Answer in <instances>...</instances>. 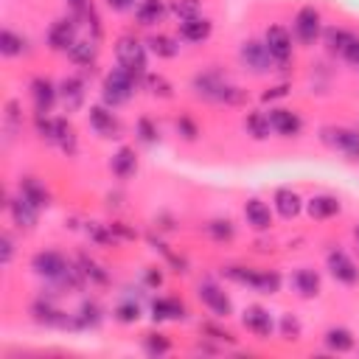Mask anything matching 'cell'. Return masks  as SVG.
<instances>
[{
    "label": "cell",
    "mask_w": 359,
    "mask_h": 359,
    "mask_svg": "<svg viewBox=\"0 0 359 359\" xmlns=\"http://www.w3.org/2000/svg\"><path fill=\"white\" fill-rule=\"evenodd\" d=\"M224 275L233 278L236 283H247V286H252L258 292H266V294L278 292V286H280V275L278 272H258V269H247V266H227Z\"/></svg>",
    "instance_id": "obj_1"
},
{
    "label": "cell",
    "mask_w": 359,
    "mask_h": 359,
    "mask_svg": "<svg viewBox=\"0 0 359 359\" xmlns=\"http://www.w3.org/2000/svg\"><path fill=\"white\" fill-rule=\"evenodd\" d=\"M132 87H135V76L123 67H115L107 79H104V104L107 107H118L123 104L129 95H132Z\"/></svg>",
    "instance_id": "obj_2"
},
{
    "label": "cell",
    "mask_w": 359,
    "mask_h": 359,
    "mask_svg": "<svg viewBox=\"0 0 359 359\" xmlns=\"http://www.w3.org/2000/svg\"><path fill=\"white\" fill-rule=\"evenodd\" d=\"M34 269L45 278H53V280H67L70 286H76V272L65 264V258L59 252H36L34 255Z\"/></svg>",
    "instance_id": "obj_3"
},
{
    "label": "cell",
    "mask_w": 359,
    "mask_h": 359,
    "mask_svg": "<svg viewBox=\"0 0 359 359\" xmlns=\"http://www.w3.org/2000/svg\"><path fill=\"white\" fill-rule=\"evenodd\" d=\"M320 137H323L325 146L342 151V154L351 157V160H359V132L345 129V126H325V129L320 132Z\"/></svg>",
    "instance_id": "obj_4"
},
{
    "label": "cell",
    "mask_w": 359,
    "mask_h": 359,
    "mask_svg": "<svg viewBox=\"0 0 359 359\" xmlns=\"http://www.w3.org/2000/svg\"><path fill=\"white\" fill-rule=\"evenodd\" d=\"M115 53H118V62H121L123 70H129L132 76H140L143 73V67H146V50H143V45L135 36H121Z\"/></svg>",
    "instance_id": "obj_5"
},
{
    "label": "cell",
    "mask_w": 359,
    "mask_h": 359,
    "mask_svg": "<svg viewBox=\"0 0 359 359\" xmlns=\"http://www.w3.org/2000/svg\"><path fill=\"white\" fill-rule=\"evenodd\" d=\"M264 42H266V48H269V53H272L275 65H280V67H283V65H289V59H292V39H289L286 28H280V25L266 28Z\"/></svg>",
    "instance_id": "obj_6"
},
{
    "label": "cell",
    "mask_w": 359,
    "mask_h": 359,
    "mask_svg": "<svg viewBox=\"0 0 359 359\" xmlns=\"http://www.w3.org/2000/svg\"><path fill=\"white\" fill-rule=\"evenodd\" d=\"M241 62H244L250 70H255V73H264V70H269V67L275 65V59H272L266 42H252V39L241 45Z\"/></svg>",
    "instance_id": "obj_7"
},
{
    "label": "cell",
    "mask_w": 359,
    "mask_h": 359,
    "mask_svg": "<svg viewBox=\"0 0 359 359\" xmlns=\"http://www.w3.org/2000/svg\"><path fill=\"white\" fill-rule=\"evenodd\" d=\"M328 269H331V275L339 280V283H356L359 280V269H356V264L342 252V250H331L328 252Z\"/></svg>",
    "instance_id": "obj_8"
},
{
    "label": "cell",
    "mask_w": 359,
    "mask_h": 359,
    "mask_svg": "<svg viewBox=\"0 0 359 359\" xmlns=\"http://www.w3.org/2000/svg\"><path fill=\"white\" fill-rule=\"evenodd\" d=\"M294 34L303 39V42H314L317 34H320V11L314 6H306L297 11L294 17Z\"/></svg>",
    "instance_id": "obj_9"
},
{
    "label": "cell",
    "mask_w": 359,
    "mask_h": 359,
    "mask_svg": "<svg viewBox=\"0 0 359 359\" xmlns=\"http://www.w3.org/2000/svg\"><path fill=\"white\" fill-rule=\"evenodd\" d=\"M199 300L210 309V311H216L219 317H227L230 314V300H227V294L219 289V286H213V283H199Z\"/></svg>",
    "instance_id": "obj_10"
},
{
    "label": "cell",
    "mask_w": 359,
    "mask_h": 359,
    "mask_svg": "<svg viewBox=\"0 0 359 359\" xmlns=\"http://www.w3.org/2000/svg\"><path fill=\"white\" fill-rule=\"evenodd\" d=\"M269 126L283 137H294L300 132V118L292 109H272L269 112Z\"/></svg>",
    "instance_id": "obj_11"
},
{
    "label": "cell",
    "mask_w": 359,
    "mask_h": 359,
    "mask_svg": "<svg viewBox=\"0 0 359 359\" xmlns=\"http://www.w3.org/2000/svg\"><path fill=\"white\" fill-rule=\"evenodd\" d=\"M48 42H50L53 50H67V48H73V22H70V20H56V22L50 25Z\"/></svg>",
    "instance_id": "obj_12"
},
{
    "label": "cell",
    "mask_w": 359,
    "mask_h": 359,
    "mask_svg": "<svg viewBox=\"0 0 359 359\" xmlns=\"http://www.w3.org/2000/svg\"><path fill=\"white\" fill-rule=\"evenodd\" d=\"M210 20L205 17H191V20H182L180 22V36L188 39V42H202L208 34H210Z\"/></svg>",
    "instance_id": "obj_13"
},
{
    "label": "cell",
    "mask_w": 359,
    "mask_h": 359,
    "mask_svg": "<svg viewBox=\"0 0 359 359\" xmlns=\"http://www.w3.org/2000/svg\"><path fill=\"white\" fill-rule=\"evenodd\" d=\"M244 325H247V331H252V334H258V337H269V331H272L269 311H264V309H258V306L247 309V311H244Z\"/></svg>",
    "instance_id": "obj_14"
},
{
    "label": "cell",
    "mask_w": 359,
    "mask_h": 359,
    "mask_svg": "<svg viewBox=\"0 0 359 359\" xmlns=\"http://www.w3.org/2000/svg\"><path fill=\"white\" fill-rule=\"evenodd\" d=\"M275 208L283 219H294L300 213V196L292 188H278L275 191Z\"/></svg>",
    "instance_id": "obj_15"
},
{
    "label": "cell",
    "mask_w": 359,
    "mask_h": 359,
    "mask_svg": "<svg viewBox=\"0 0 359 359\" xmlns=\"http://www.w3.org/2000/svg\"><path fill=\"white\" fill-rule=\"evenodd\" d=\"M36 210H39V208H36L28 196H22V194H20V199L11 202V216H14V222H17L20 227H34Z\"/></svg>",
    "instance_id": "obj_16"
},
{
    "label": "cell",
    "mask_w": 359,
    "mask_h": 359,
    "mask_svg": "<svg viewBox=\"0 0 359 359\" xmlns=\"http://www.w3.org/2000/svg\"><path fill=\"white\" fill-rule=\"evenodd\" d=\"M244 216H247V222H250L255 230H266V227L272 224V213H269V208H266L261 199H250V202L244 205Z\"/></svg>",
    "instance_id": "obj_17"
},
{
    "label": "cell",
    "mask_w": 359,
    "mask_h": 359,
    "mask_svg": "<svg viewBox=\"0 0 359 359\" xmlns=\"http://www.w3.org/2000/svg\"><path fill=\"white\" fill-rule=\"evenodd\" d=\"M90 123L95 126V132L98 135H104V137H115L118 135V121L112 118V112H107L104 107H93L90 109Z\"/></svg>",
    "instance_id": "obj_18"
},
{
    "label": "cell",
    "mask_w": 359,
    "mask_h": 359,
    "mask_svg": "<svg viewBox=\"0 0 359 359\" xmlns=\"http://www.w3.org/2000/svg\"><path fill=\"white\" fill-rule=\"evenodd\" d=\"M292 283H294V289H297L300 297H314L320 292V278H317L314 269H297L294 278H292Z\"/></svg>",
    "instance_id": "obj_19"
},
{
    "label": "cell",
    "mask_w": 359,
    "mask_h": 359,
    "mask_svg": "<svg viewBox=\"0 0 359 359\" xmlns=\"http://www.w3.org/2000/svg\"><path fill=\"white\" fill-rule=\"evenodd\" d=\"M309 213L314 219H328V216L339 213V199L337 196H328V194H320V196L309 199Z\"/></svg>",
    "instance_id": "obj_20"
},
{
    "label": "cell",
    "mask_w": 359,
    "mask_h": 359,
    "mask_svg": "<svg viewBox=\"0 0 359 359\" xmlns=\"http://www.w3.org/2000/svg\"><path fill=\"white\" fill-rule=\"evenodd\" d=\"M31 90H34L36 112H39V115H42V112H48V109H50V104H53V98H56V90H53V84H50L48 79H36V81L31 84Z\"/></svg>",
    "instance_id": "obj_21"
},
{
    "label": "cell",
    "mask_w": 359,
    "mask_h": 359,
    "mask_svg": "<svg viewBox=\"0 0 359 359\" xmlns=\"http://www.w3.org/2000/svg\"><path fill=\"white\" fill-rule=\"evenodd\" d=\"M137 22L140 25H154V22H160L163 20V14H165V6L160 3V0H143L140 6H137Z\"/></svg>",
    "instance_id": "obj_22"
},
{
    "label": "cell",
    "mask_w": 359,
    "mask_h": 359,
    "mask_svg": "<svg viewBox=\"0 0 359 359\" xmlns=\"http://www.w3.org/2000/svg\"><path fill=\"white\" fill-rule=\"evenodd\" d=\"M151 311H154V320H177V317H182V314H185V306H182L180 300L160 297V300H154Z\"/></svg>",
    "instance_id": "obj_23"
},
{
    "label": "cell",
    "mask_w": 359,
    "mask_h": 359,
    "mask_svg": "<svg viewBox=\"0 0 359 359\" xmlns=\"http://www.w3.org/2000/svg\"><path fill=\"white\" fill-rule=\"evenodd\" d=\"M325 345L331 348V351H351L353 348V337H351V331H345V328H328L325 331Z\"/></svg>",
    "instance_id": "obj_24"
},
{
    "label": "cell",
    "mask_w": 359,
    "mask_h": 359,
    "mask_svg": "<svg viewBox=\"0 0 359 359\" xmlns=\"http://www.w3.org/2000/svg\"><path fill=\"white\" fill-rule=\"evenodd\" d=\"M135 168H137V160H135L132 149H121V151L112 157V171H115L118 177H129V174H135Z\"/></svg>",
    "instance_id": "obj_25"
},
{
    "label": "cell",
    "mask_w": 359,
    "mask_h": 359,
    "mask_svg": "<svg viewBox=\"0 0 359 359\" xmlns=\"http://www.w3.org/2000/svg\"><path fill=\"white\" fill-rule=\"evenodd\" d=\"M0 50H3L6 56H17V53H22V50H25V39L6 28V31L0 34Z\"/></svg>",
    "instance_id": "obj_26"
},
{
    "label": "cell",
    "mask_w": 359,
    "mask_h": 359,
    "mask_svg": "<svg viewBox=\"0 0 359 359\" xmlns=\"http://www.w3.org/2000/svg\"><path fill=\"white\" fill-rule=\"evenodd\" d=\"M20 194L22 196H28L36 208H42V205H48V194H45V188L36 182V180H22V185H20Z\"/></svg>",
    "instance_id": "obj_27"
},
{
    "label": "cell",
    "mask_w": 359,
    "mask_h": 359,
    "mask_svg": "<svg viewBox=\"0 0 359 359\" xmlns=\"http://www.w3.org/2000/svg\"><path fill=\"white\" fill-rule=\"evenodd\" d=\"M171 14L180 17V20H191V17H199V8L202 3L199 0H171Z\"/></svg>",
    "instance_id": "obj_28"
},
{
    "label": "cell",
    "mask_w": 359,
    "mask_h": 359,
    "mask_svg": "<svg viewBox=\"0 0 359 359\" xmlns=\"http://www.w3.org/2000/svg\"><path fill=\"white\" fill-rule=\"evenodd\" d=\"M247 129H250V135L252 137H266L269 135V115H264V112H252V115H247Z\"/></svg>",
    "instance_id": "obj_29"
},
{
    "label": "cell",
    "mask_w": 359,
    "mask_h": 359,
    "mask_svg": "<svg viewBox=\"0 0 359 359\" xmlns=\"http://www.w3.org/2000/svg\"><path fill=\"white\" fill-rule=\"evenodd\" d=\"M325 39H328V48H331V50H339V53L345 56L348 45H351L356 36H353V34H348V31H342V28H331Z\"/></svg>",
    "instance_id": "obj_30"
},
{
    "label": "cell",
    "mask_w": 359,
    "mask_h": 359,
    "mask_svg": "<svg viewBox=\"0 0 359 359\" xmlns=\"http://www.w3.org/2000/svg\"><path fill=\"white\" fill-rule=\"evenodd\" d=\"M62 95H65L67 109L79 107V104H81V81H79V79H67V81L62 84Z\"/></svg>",
    "instance_id": "obj_31"
},
{
    "label": "cell",
    "mask_w": 359,
    "mask_h": 359,
    "mask_svg": "<svg viewBox=\"0 0 359 359\" xmlns=\"http://www.w3.org/2000/svg\"><path fill=\"white\" fill-rule=\"evenodd\" d=\"M149 45H151V50L160 53V56H174V53L180 50V48L174 45V39H168V36H154Z\"/></svg>",
    "instance_id": "obj_32"
},
{
    "label": "cell",
    "mask_w": 359,
    "mask_h": 359,
    "mask_svg": "<svg viewBox=\"0 0 359 359\" xmlns=\"http://www.w3.org/2000/svg\"><path fill=\"white\" fill-rule=\"evenodd\" d=\"M93 53H95V45L93 42H73V48H70V56L76 62H90Z\"/></svg>",
    "instance_id": "obj_33"
},
{
    "label": "cell",
    "mask_w": 359,
    "mask_h": 359,
    "mask_svg": "<svg viewBox=\"0 0 359 359\" xmlns=\"http://www.w3.org/2000/svg\"><path fill=\"white\" fill-rule=\"evenodd\" d=\"M208 230H210V236H213V238H219V241H222V238H233V224H230L227 219H224V222H222V219L210 222V224H208Z\"/></svg>",
    "instance_id": "obj_34"
},
{
    "label": "cell",
    "mask_w": 359,
    "mask_h": 359,
    "mask_svg": "<svg viewBox=\"0 0 359 359\" xmlns=\"http://www.w3.org/2000/svg\"><path fill=\"white\" fill-rule=\"evenodd\" d=\"M146 348L151 353H165L168 351V339L163 334H146Z\"/></svg>",
    "instance_id": "obj_35"
},
{
    "label": "cell",
    "mask_w": 359,
    "mask_h": 359,
    "mask_svg": "<svg viewBox=\"0 0 359 359\" xmlns=\"http://www.w3.org/2000/svg\"><path fill=\"white\" fill-rule=\"evenodd\" d=\"M118 320H123V323H132V320H137V306H132V303H123V306H118Z\"/></svg>",
    "instance_id": "obj_36"
},
{
    "label": "cell",
    "mask_w": 359,
    "mask_h": 359,
    "mask_svg": "<svg viewBox=\"0 0 359 359\" xmlns=\"http://www.w3.org/2000/svg\"><path fill=\"white\" fill-rule=\"evenodd\" d=\"M280 328H283V334H286L289 339H294V337H297V331H300V325H297V320H294L292 314H286V317H283Z\"/></svg>",
    "instance_id": "obj_37"
},
{
    "label": "cell",
    "mask_w": 359,
    "mask_h": 359,
    "mask_svg": "<svg viewBox=\"0 0 359 359\" xmlns=\"http://www.w3.org/2000/svg\"><path fill=\"white\" fill-rule=\"evenodd\" d=\"M137 129H140V137H143V140H149V143H151V140H154V135H157V132L151 129V123H149L146 118H143V121L137 123Z\"/></svg>",
    "instance_id": "obj_38"
},
{
    "label": "cell",
    "mask_w": 359,
    "mask_h": 359,
    "mask_svg": "<svg viewBox=\"0 0 359 359\" xmlns=\"http://www.w3.org/2000/svg\"><path fill=\"white\" fill-rule=\"evenodd\" d=\"M107 6L115 8V11H126V8L132 6V0H107Z\"/></svg>",
    "instance_id": "obj_39"
},
{
    "label": "cell",
    "mask_w": 359,
    "mask_h": 359,
    "mask_svg": "<svg viewBox=\"0 0 359 359\" xmlns=\"http://www.w3.org/2000/svg\"><path fill=\"white\" fill-rule=\"evenodd\" d=\"M8 258H11V238H8V236H3V261L8 264Z\"/></svg>",
    "instance_id": "obj_40"
},
{
    "label": "cell",
    "mask_w": 359,
    "mask_h": 359,
    "mask_svg": "<svg viewBox=\"0 0 359 359\" xmlns=\"http://www.w3.org/2000/svg\"><path fill=\"white\" fill-rule=\"evenodd\" d=\"M180 126L185 129V137H194V135H196V129H194V123H191V121H185V118H182V121H180Z\"/></svg>",
    "instance_id": "obj_41"
},
{
    "label": "cell",
    "mask_w": 359,
    "mask_h": 359,
    "mask_svg": "<svg viewBox=\"0 0 359 359\" xmlns=\"http://www.w3.org/2000/svg\"><path fill=\"white\" fill-rule=\"evenodd\" d=\"M283 93H286V87H275V90H272V93H266L264 98H275V95H283Z\"/></svg>",
    "instance_id": "obj_42"
},
{
    "label": "cell",
    "mask_w": 359,
    "mask_h": 359,
    "mask_svg": "<svg viewBox=\"0 0 359 359\" xmlns=\"http://www.w3.org/2000/svg\"><path fill=\"white\" fill-rule=\"evenodd\" d=\"M67 3H70V6H81L84 0H67Z\"/></svg>",
    "instance_id": "obj_43"
},
{
    "label": "cell",
    "mask_w": 359,
    "mask_h": 359,
    "mask_svg": "<svg viewBox=\"0 0 359 359\" xmlns=\"http://www.w3.org/2000/svg\"><path fill=\"white\" fill-rule=\"evenodd\" d=\"M353 236H356V244H359V227H356V230H353Z\"/></svg>",
    "instance_id": "obj_44"
}]
</instances>
